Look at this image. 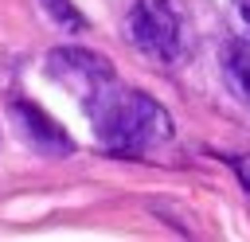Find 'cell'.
Wrapping results in <instances>:
<instances>
[{"label": "cell", "instance_id": "cell-5", "mask_svg": "<svg viewBox=\"0 0 250 242\" xmlns=\"http://www.w3.org/2000/svg\"><path fill=\"white\" fill-rule=\"evenodd\" d=\"M223 74L230 90L250 105V39H230L223 47Z\"/></svg>", "mask_w": 250, "mask_h": 242}, {"label": "cell", "instance_id": "cell-3", "mask_svg": "<svg viewBox=\"0 0 250 242\" xmlns=\"http://www.w3.org/2000/svg\"><path fill=\"white\" fill-rule=\"evenodd\" d=\"M47 74H51L55 82H62V86L82 101V109L94 105V101L117 82L109 59H105V55H94V51H86V47H59V51H51V55H47Z\"/></svg>", "mask_w": 250, "mask_h": 242}, {"label": "cell", "instance_id": "cell-4", "mask_svg": "<svg viewBox=\"0 0 250 242\" xmlns=\"http://www.w3.org/2000/svg\"><path fill=\"white\" fill-rule=\"evenodd\" d=\"M12 113L23 121V129H27V141L31 144H39V148H47V152H66L70 148V141H66V133L39 109V105H27V101H16L12 105Z\"/></svg>", "mask_w": 250, "mask_h": 242}, {"label": "cell", "instance_id": "cell-2", "mask_svg": "<svg viewBox=\"0 0 250 242\" xmlns=\"http://www.w3.org/2000/svg\"><path fill=\"white\" fill-rule=\"evenodd\" d=\"M125 31L137 51H145L156 62H176L188 43L184 12L176 0H133L125 16Z\"/></svg>", "mask_w": 250, "mask_h": 242}, {"label": "cell", "instance_id": "cell-7", "mask_svg": "<svg viewBox=\"0 0 250 242\" xmlns=\"http://www.w3.org/2000/svg\"><path fill=\"white\" fill-rule=\"evenodd\" d=\"M234 8H238V16H242V23L250 27V0H234Z\"/></svg>", "mask_w": 250, "mask_h": 242}, {"label": "cell", "instance_id": "cell-1", "mask_svg": "<svg viewBox=\"0 0 250 242\" xmlns=\"http://www.w3.org/2000/svg\"><path fill=\"white\" fill-rule=\"evenodd\" d=\"M86 113L98 137L125 156H141L172 137V117L164 113V105H156L141 90H125L121 82H113L94 105H86Z\"/></svg>", "mask_w": 250, "mask_h": 242}, {"label": "cell", "instance_id": "cell-6", "mask_svg": "<svg viewBox=\"0 0 250 242\" xmlns=\"http://www.w3.org/2000/svg\"><path fill=\"white\" fill-rule=\"evenodd\" d=\"M43 8H47V16H51L59 27H66V31H82V27H86L82 12H78L70 0H43Z\"/></svg>", "mask_w": 250, "mask_h": 242}]
</instances>
